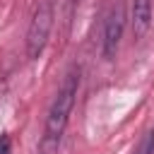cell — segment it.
<instances>
[{"instance_id": "obj_1", "label": "cell", "mask_w": 154, "mask_h": 154, "mask_svg": "<svg viewBox=\"0 0 154 154\" xmlns=\"http://www.w3.org/2000/svg\"><path fill=\"white\" fill-rule=\"evenodd\" d=\"M77 89H79V67H72L60 87V91L55 94L53 103H51V111H48V118H46V142L53 144L63 137L65 128H67V120H70V113H72V106H75V96H77Z\"/></svg>"}, {"instance_id": "obj_2", "label": "cell", "mask_w": 154, "mask_h": 154, "mask_svg": "<svg viewBox=\"0 0 154 154\" xmlns=\"http://www.w3.org/2000/svg\"><path fill=\"white\" fill-rule=\"evenodd\" d=\"M51 26H53V5L51 2H41L29 22V29H26V55L31 60H36L43 48H46V41H48V34H51Z\"/></svg>"}, {"instance_id": "obj_3", "label": "cell", "mask_w": 154, "mask_h": 154, "mask_svg": "<svg viewBox=\"0 0 154 154\" xmlns=\"http://www.w3.org/2000/svg\"><path fill=\"white\" fill-rule=\"evenodd\" d=\"M123 29H125V10H123V5H116L108 12L106 24H103V58L106 60H113V55L120 46Z\"/></svg>"}, {"instance_id": "obj_4", "label": "cell", "mask_w": 154, "mask_h": 154, "mask_svg": "<svg viewBox=\"0 0 154 154\" xmlns=\"http://www.w3.org/2000/svg\"><path fill=\"white\" fill-rule=\"evenodd\" d=\"M152 24V0H135L132 2V31L135 36H144Z\"/></svg>"}, {"instance_id": "obj_5", "label": "cell", "mask_w": 154, "mask_h": 154, "mask_svg": "<svg viewBox=\"0 0 154 154\" xmlns=\"http://www.w3.org/2000/svg\"><path fill=\"white\" fill-rule=\"evenodd\" d=\"M135 154H154V130H147L144 132V137L140 140Z\"/></svg>"}, {"instance_id": "obj_6", "label": "cell", "mask_w": 154, "mask_h": 154, "mask_svg": "<svg viewBox=\"0 0 154 154\" xmlns=\"http://www.w3.org/2000/svg\"><path fill=\"white\" fill-rule=\"evenodd\" d=\"M0 154H10V137L7 135L0 137Z\"/></svg>"}]
</instances>
